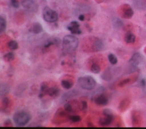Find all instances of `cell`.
I'll return each mask as SVG.
<instances>
[{"label":"cell","mask_w":146,"mask_h":129,"mask_svg":"<svg viewBox=\"0 0 146 129\" xmlns=\"http://www.w3.org/2000/svg\"><path fill=\"white\" fill-rule=\"evenodd\" d=\"M79 45L78 38L72 35H67L63 39L62 47L63 50L66 53H70L75 51Z\"/></svg>","instance_id":"6da1fadb"},{"label":"cell","mask_w":146,"mask_h":129,"mask_svg":"<svg viewBox=\"0 0 146 129\" xmlns=\"http://www.w3.org/2000/svg\"><path fill=\"white\" fill-rule=\"evenodd\" d=\"M31 115L26 111L21 110L13 115V120L17 127H23L30 120Z\"/></svg>","instance_id":"7a4b0ae2"},{"label":"cell","mask_w":146,"mask_h":129,"mask_svg":"<svg viewBox=\"0 0 146 129\" xmlns=\"http://www.w3.org/2000/svg\"><path fill=\"white\" fill-rule=\"evenodd\" d=\"M78 84L84 90H91L95 87L96 82L92 76L86 75L81 76L78 79Z\"/></svg>","instance_id":"3957f363"},{"label":"cell","mask_w":146,"mask_h":129,"mask_svg":"<svg viewBox=\"0 0 146 129\" xmlns=\"http://www.w3.org/2000/svg\"><path fill=\"white\" fill-rule=\"evenodd\" d=\"M43 18L48 23L55 22L58 19V14L54 10L48 7H45L43 10Z\"/></svg>","instance_id":"277c9868"},{"label":"cell","mask_w":146,"mask_h":129,"mask_svg":"<svg viewBox=\"0 0 146 129\" xmlns=\"http://www.w3.org/2000/svg\"><path fill=\"white\" fill-rule=\"evenodd\" d=\"M144 61L143 56L139 53H135L129 61V63L133 67H137L142 64Z\"/></svg>","instance_id":"5b68a950"},{"label":"cell","mask_w":146,"mask_h":129,"mask_svg":"<svg viewBox=\"0 0 146 129\" xmlns=\"http://www.w3.org/2000/svg\"><path fill=\"white\" fill-rule=\"evenodd\" d=\"M22 5L26 10L30 13H35L38 10V5L35 0H23Z\"/></svg>","instance_id":"8992f818"},{"label":"cell","mask_w":146,"mask_h":129,"mask_svg":"<svg viewBox=\"0 0 146 129\" xmlns=\"http://www.w3.org/2000/svg\"><path fill=\"white\" fill-rule=\"evenodd\" d=\"M131 120L133 127H140L142 124V116L140 113L137 111L133 110L131 113Z\"/></svg>","instance_id":"52a82bcc"},{"label":"cell","mask_w":146,"mask_h":129,"mask_svg":"<svg viewBox=\"0 0 146 129\" xmlns=\"http://www.w3.org/2000/svg\"><path fill=\"white\" fill-rule=\"evenodd\" d=\"M67 29L72 34H81L82 31L80 29V25L77 21H72L67 26Z\"/></svg>","instance_id":"ba28073f"},{"label":"cell","mask_w":146,"mask_h":129,"mask_svg":"<svg viewBox=\"0 0 146 129\" xmlns=\"http://www.w3.org/2000/svg\"><path fill=\"white\" fill-rule=\"evenodd\" d=\"M121 16L124 18H131L133 15L132 9L128 5H124L121 7Z\"/></svg>","instance_id":"9c48e42d"},{"label":"cell","mask_w":146,"mask_h":129,"mask_svg":"<svg viewBox=\"0 0 146 129\" xmlns=\"http://www.w3.org/2000/svg\"><path fill=\"white\" fill-rule=\"evenodd\" d=\"M94 102L97 105L105 106L108 103V99L106 95L101 94L96 96L94 99Z\"/></svg>","instance_id":"30bf717a"},{"label":"cell","mask_w":146,"mask_h":129,"mask_svg":"<svg viewBox=\"0 0 146 129\" xmlns=\"http://www.w3.org/2000/svg\"><path fill=\"white\" fill-rule=\"evenodd\" d=\"M113 120V115L106 116L105 118H102L99 120V123L102 126H107L112 123Z\"/></svg>","instance_id":"8fae6325"},{"label":"cell","mask_w":146,"mask_h":129,"mask_svg":"<svg viewBox=\"0 0 146 129\" xmlns=\"http://www.w3.org/2000/svg\"><path fill=\"white\" fill-rule=\"evenodd\" d=\"M42 26L39 22L34 23L30 29V31L34 34H39L42 31Z\"/></svg>","instance_id":"7c38bea8"},{"label":"cell","mask_w":146,"mask_h":129,"mask_svg":"<svg viewBox=\"0 0 146 129\" xmlns=\"http://www.w3.org/2000/svg\"><path fill=\"white\" fill-rule=\"evenodd\" d=\"M131 100L128 98H124V99H123L119 106V110L121 112H123L125 110H126V109L128 107L129 104H130Z\"/></svg>","instance_id":"4fadbf2b"},{"label":"cell","mask_w":146,"mask_h":129,"mask_svg":"<svg viewBox=\"0 0 146 129\" xmlns=\"http://www.w3.org/2000/svg\"><path fill=\"white\" fill-rule=\"evenodd\" d=\"M59 94V90L56 87H48L46 91V95H48L52 98L57 97Z\"/></svg>","instance_id":"5bb4252c"},{"label":"cell","mask_w":146,"mask_h":129,"mask_svg":"<svg viewBox=\"0 0 146 129\" xmlns=\"http://www.w3.org/2000/svg\"><path fill=\"white\" fill-rule=\"evenodd\" d=\"M134 7L137 10H146V1L145 0H135Z\"/></svg>","instance_id":"9a60e30c"},{"label":"cell","mask_w":146,"mask_h":129,"mask_svg":"<svg viewBox=\"0 0 146 129\" xmlns=\"http://www.w3.org/2000/svg\"><path fill=\"white\" fill-rule=\"evenodd\" d=\"M78 94V92L76 90H71L67 92H66L64 94L62 97V100L63 101H66L68 99H70V98L75 96Z\"/></svg>","instance_id":"2e32d148"},{"label":"cell","mask_w":146,"mask_h":129,"mask_svg":"<svg viewBox=\"0 0 146 129\" xmlns=\"http://www.w3.org/2000/svg\"><path fill=\"white\" fill-rule=\"evenodd\" d=\"M135 39H136L135 35L133 34H132L131 32L128 31L126 33L125 37H124V40L126 43H133L135 42Z\"/></svg>","instance_id":"e0dca14e"},{"label":"cell","mask_w":146,"mask_h":129,"mask_svg":"<svg viewBox=\"0 0 146 129\" xmlns=\"http://www.w3.org/2000/svg\"><path fill=\"white\" fill-rule=\"evenodd\" d=\"M101 78L102 79L106 81H111L112 78V75L110 71V70H106L102 75H101Z\"/></svg>","instance_id":"ac0fdd59"},{"label":"cell","mask_w":146,"mask_h":129,"mask_svg":"<svg viewBox=\"0 0 146 129\" xmlns=\"http://www.w3.org/2000/svg\"><path fill=\"white\" fill-rule=\"evenodd\" d=\"M61 86L65 89L68 90L73 86V82L70 80H63L61 82Z\"/></svg>","instance_id":"d6986e66"},{"label":"cell","mask_w":146,"mask_h":129,"mask_svg":"<svg viewBox=\"0 0 146 129\" xmlns=\"http://www.w3.org/2000/svg\"><path fill=\"white\" fill-rule=\"evenodd\" d=\"M6 28V21L3 16L0 17V33H3Z\"/></svg>","instance_id":"ffe728a7"},{"label":"cell","mask_w":146,"mask_h":129,"mask_svg":"<svg viewBox=\"0 0 146 129\" xmlns=\"http://www.w3.org/2000/svg\"><path fill=\"white\" fill-rule=\"evenodd\" d=\"M112 22H113V26L115 28H117V29H120V28L122 27L124 25L123 22H122V21L121 19H120L119 18H115L113 19Z\"/></svg>","instance_id":"44dd1931"},{"label":"cell","mask_w":146,"mask_h":129,"mask_svg":"<svg viewBox=\"0 0 146 129\" xmlns=\"http://www.w3.org/2000/svg\"><path fill=\"white\" fill-rule=\"evenodd\" d=\"M8 47L11 50H15L18 48V44L16 41L12 40L8 42Z\"/></svg>","instance_id":"7402d4cb"},{"label":"cell","mask_w":146,"mask_h":129,"mask_svg":"<svg viewBox=\"0 0 146 129\" xmlns=\"http://www.w3.org/2000/svg\"><path fill=\"white\" fill-rule=\"evenodd\" d=\"M10 100L7 97H3L2 100V110H5L9 106Z\"/></svg>","instance_id":"603a6c76"},{"label":"cell","mask_w":146,"mask_h":129,"mask_svg":"<svg viewBox=\"0 0 146 129\" xmlns=\"http://www.w3.org/2000/svg\"><path fill=\"white\" fill-rule=\"evenodd\" d=\"M3 59L6 62H10L11 61H12L13 59H14V54L13 52H10L7 53L6 54H5L3 57Z\"/></svg>","instance_id":"cb8c5ba5"},{"label":"cell","mask_w":146,"mask_h":129,"mask_svg":"<svg viewBox=\"0 0 146 129\" xmlns=\"http://www.w3.org/2000/svg\"><path fill=\"white\" fill-rule=\"evenodd\" d=\"M108 59L109 62L112 64H115L117 62V59L116 57L112 53H110L108 55Z\"/></svg>","instance_id":"d4e9b609"},{"label":"cell","mask_w":146,"mask_h":129,"mask_svg":"<svg viewBox=\"0 0 146 129\" xmlns=\"http://www.w3.org/2000/svg\"><path fill=\"white\" fill-rule=\"evenodd\" d=\"M91 70L94 74H98L100 71V67L99 64L96 63H93L91 67Z\"/></svg>","instance_id":"484cf974"},{"label":"cell","mask_w":146,"mask_h":129,"mask_svg":"<svg viewBox=\"0 0 146 129\" xmlns=\"http://www.w3.org/2000/svg\"><path fill=\"white\" fill-rule=\"evenodd\" d=\"M132 80V79L130 78H125L122 80H121L119 83H118V86L119 87H123L125 85L129 83Z\"/></svg>","instance_id":"4316f807"},{"label":"cell","mask_w":146,"mask_h":129,"mask_svg":"<svg viewBox=\"0 0 146 129\" xmlns=\"http://www.w3.org/2000/svg\"><path fill=\"white\" fill-rule=\"evenodd\" d=\"M64 108L67 112H70L72 111V107L69 103H66L64 104Z\"/></svg>","instance_id":"83f0119b"},{"label":"cell","mask_w":146,"mask_h":129,"mask_svg":"<svg viewBox=\"0 0 146 129\" xmlns=\"http://www.w3.org/2000/svg\"><path fill=\"white\" fill-rule=\"evenodd\" d=\"M69 119L73 122H79L81 120V118L79 115H71L70 116Z\"/></svg>","instance_id":"f1b7e54d"},{"label":"cell","mask_w":146,"mask_h":129,"mask_svg":"<svg viewBox=\"0 0 146 129\" xmlns=\"http://www.w3.org/2000/svg\"><path fill=\"white\" fill-rule=\"evenodd\" d=\"M103 113L105 116H112L113 115L112 112L111 111V110L108 108H105L103 111Z\"/></svg>","instance_id":"f546056e"},{"label":"cell","mask_w":146,"mask_h":129,"mask_svg":"<svg viewBox=\"0 0 146 129\" xmlns=\"http://www.w3.org/2000/svg\"><path fill=\"white\" fill-rule=\"evenodd\" d=\"M3 126L5 127H13V123H12L11 120L10 119H7V120H6L5 121Z\"/></svg>","instance_id":"4dcf8cb0"},{"label":"cell","mask_w":146,"mask_h":129,"mask_svg":"<svg viewBox=\"0 0 146 129\" xmlns=\"http://www.w3.org/2000/svg\"><path fill=\"white\" fill-rule=\"evenodd\" d=\"M87 108V103L85 100H83L81 103V109L82 110H86Z\"/></svg>","instance_id":"1f68e13d"},{"label":"cell","mask_w":146,"mask_h":129,"mask_svg":"<svg viewBox=\"0 0 146 129\" xmlns=\"http://www.w3.org/2000/svg\"><path fill=\"white\" fill-rule=\"evenodd\" d=\"M11 5H12L14 7H15V8H18V7H19V2H18L17 0L13 1H11Z\"/></svg>","instance_id":"d6a6232c"},{"label":"cell","mask_w":146,"mask_h":129,"mask_svg":"<svg viewBox=\"0 0 146 129\" xmlns=\"http://www.w3.org/2000/svg\"><path fill=\"white\" fill-rule=\"evenodd\" d=\"M140 83H141V85L143 87H145V86H146V79H145V78L142 79L141 80V81H140Z\"/></svg>","instance_id":"836d02e7"},{"label":"cell","mask_w":146,"mask_h":129,"mask_svg":"<svg viewBox=\"0 0 146 129\" xmlns=\"http://www.w3.org/2000/svg\"><path fill=\"white\" fill-rule=\"evenodd\" d=\"M78 19L80 21H83L84 20V19H85V17H84V15L83 14H80L79 15V17H78Z\"/></svg>","instance_id":"e575fe53"},{"label":"cell","mask_w":146,"mask_h":129,"mask_svg":"<svg viewBox=\"0 0 146 129\" xmlns=\"http://www.w3.org/2000/svg\"><path fill=\"white\" fill-rule=\"evenodd\" d=\"M87 125H88V127H94V126L93 125V124H92V123H91V122H88V123H87Z\"/></svg>","instance_id":"d590c367"},{"label":"cell","mask_w":146,"mask_h":129,"mask_svg":"<svg viewBox=\"0 0 146 129\" xmlns=\"http://www.w3.org/2000/svg\"><path fill=\"white\" fill-rule=\"evenodd\" d=\"M15 1V0H10V1Z\"/></svg>","instance_id":"8d00e7d4"}]
</instances>
